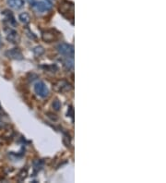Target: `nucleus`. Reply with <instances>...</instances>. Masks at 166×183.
Masks as SVG:
<instances>
[{
	"instance_id": "1",
	"label": "nucleus",
	"mask_w": 166,
	"mask_h": 183,
	"mask_svg": "<svg viewBox=\"0 0 166 183\" xmlns=\"http://www.w3.org/2000/svg\"><path fill=\"white\" fill-rule=\"evenodd\" d=\"M57 51L58 53L66 58H73L74 57V47L73 46L67 44V43H60L57 46Z\"/></svg>"
},
{
	"instance_id": "2",
	"label": "nucleus",
	"mask_w": 166,
	"mask_h": 183,
	"mask_svg": "<svg viewBox=\"0 0 166 183\" xmlns=\"http://www.w3.org/2000/svg\"><path fill=\"white\" fill-rule=\"evenodd\" d=\"M32 7H33V10L38 14H44V13H46L52 10V5L50 2L47 1V0H46V2L45 1L35 2Z\"/></svg>"
},
{
	"instance_id": "3",
	"label": "nucleus",
	"mask_w": 166,
	"mask_h": 183,
	"mask_svg": "<svg viewBox=\"0 0 166 183\" xmlns=\"http://www.w3.org/2000/svg\"><path fill=\"white\" fill-rule=\"evenodd\" d=\"M59 11L63 16L67 17L68 19H69V14L71 15V17H73V15H74V5H73V3L69 2V1H67V0H64V1L60 4Z\"/></svg>"
},
{
	"instance_id": "4",
	"label": "nucleus",
	"mask_w": 166,
	"mask_h": 183,
	"mask_svg": "<svg viewBox=\"0 0 166 183\" xmlns=\"http://www.w3.org/2000/svg\"><path fill=\"white\" fill-rule=\"evenodd\" d=\"M2 16V21L3 23L5 24V27H10V28H15L17 25V22L15 21V18L12 14L11 11L6 10L1 13Z\"/></svg>"
},
{
	"instance_id": "5",
	"label": "nucleus",
	"mask_w": 166,
	"mask_h": 183,
	"mask_svg": "<svg viewBox=\"0 0 166 183\" xmlns=\"http://www.w3.org/2000/svg\"><path fill=\"white\" fill-rule=\"evenodd\" d=\"M34 92L41 98H45L49 95V89L47 88L46 84L41 81L34 84Z\"/></svg>"
},
{
	"instance_id": "6",
	"label": "nucleus",
	"mask_w": 166,
	"mask_h": 183,
	"mask_svg": "<svg viewBox=\"0 0 166 183\" xmlns=\"http://www.w3.org/2000/svg\"><path fill=\"white\" fill-rule=\"evenodd\" d=\"M5 33H6V38L9 42L13 43V44L19 43L21 38H20V35H19L18 32L14 28L5 27Z\"/></svg>"
},
{
	"instance_id": "7",
	"label": "nucleus",
	"mask_w": 166,
	"mask_h": 183,
	"mask_svg": "<svg viewBox=\"0 0 166 183\" xmlns=\"http://www.w3.org/2000/svg\"><path fill=\"white\" fill-rule=\"evenodd\" d=\"M54 87H55L56 91L60 92V93H67V92H69L72 89V85L65 80H61V81L56 82L55 83Z\"/></svg>"
},
{
	"instance_id": "8",
	"label": "nucleus",
	"mask_w": 166,
	"mask_h": 183,
	"mask_svg": "<svg viewBox=\"0 0 166 183\" xmlns=\"http://www.w3.org/2000/svg\"><path fill=\"white\" fill-rule=\"evenodd\" d=\"M6 56L9 58H11V59H16V60L23 59V55L19 48H12V49L8 50L6 52Z\"/></svg>"
},
{
	"instance_id": "9",
	"label": "nucleus",
	"mask_w": 166,
	"mask_h": 183,
	"mask_svg": "<svg viewBox=\"0 0 166 183\" xmlns=\"http://www.w3.org/2000/svg\"><path fill=\"white\" fill-rule=\"evenodd\" d=\"M8 5L13 10H21L24 6V0H7Z\"/></svg>"
},
{
	"instance_id": "10",
	"label": "nucleus",
	"mask_w": 166,
	"mask_h": 183,
	"mask_svg": "<svg viewBox=\"0 0 166 183\" xmlns=\"http://www.w3.org/2000/svg\"><path fill=\"white\" fill-rule=\"evenodd\" d=\"M42 37H43V40L47 42V43H51L53 41L56 40V34L53 31H46V32H44L43 34H42Z\"/></svg>"
},
{
	"instance_id": "11",
	"label": "nucleus",
	"mask_w": 166,
	"mask_h": 183,
	"mask_svg": "<svg viewBox=\"0 0 166 183\" xmlns=\"http://www.w3.org/2000/svg\"><path fill=\"white\" fill-rule=\"evenodd\" d=\"M19 19H20V21H21V22H22L24 25L29 24L30 22H31V17H30V15H29L27 12H23V13L20 14Z\"/></svg>"
},
{
	"instance_id": "12",
	"label": "nucleus",
	"mask_w": 166,
	"mask_h": 183,
	"mask_svg": "<svg viewBox=\"0 0 166 183\" xmlns=\"http://www.w3.org/2000/svg\"><path fill=\"white\" fill-rule=\"evenodd\" d=\"M63 66H64L68 70H73V68H74V61H73V58H67V59L63 61Z\"/></svg>"
},
{
	"instance_id": "13",
	"label": "nucleus",
	"mask_w": 166,
	"mask_h": 183,
	"mask_svg": "<svg viewBox=\"0 0 166 183\" xmlns=\"http://www.w3.org/2000/svg\"><path fill=\"white\" fill-rule=\"evenodd\" d=\"M33 54H34L36 57H41L42 55H44V54L45 50H44V48L43 46H35V47L33 48Z\"/></svg>"
},
{
	"instance_id": "14",
	"label": "nucleus",
	"mask_w": 166,
	"mask_h": 183,
	"mask_svg": "<svg viewBox=\"0 0 166 183\" xmlns=\"http://www.w3.org/2000/svg\"><path fill=\"white\" fill-rule=\"evenodd\" d=\"M52 106H53V108H54L56 111H58V110L61 108V103H60V101H59L58 99L54 100V102H53V104H52Z\"/></svg>"
},
{
	"instance_id": "15",
	"label": "nucleus",
	"mask_w": 166,
	"mask_h": 183,
	"mask_svg": "<svg viewBox=\"0 0 166 183\" xmlns=\"http://www.w3.org/2000/svg\"><path fill=\"white\" fill-rule=\"evenodd\" d=\"M26 176H27V169L24 171V169L22 170V173H21L20 174V176H19V180L20 181H22L25 177H26Z\"/></svg>"
},
{
	"instance_id": "16",
	"label": "nucleus",
	"mask_w": 166,
	"mask_h": 183,
	"mask_svg": "<svg viewBox=\"0 0 166 183\" xmlns=\"http://www.w3.org/2000/svg\"><path fill=\"white\" fill-rule=\"evenodd\" d=\"M26 33H27V35H28L30 38H32V39H36V36L34 35V34H33V32H31L30 30H26Z\"/></svg>"
},
{
	"instance_id": "17",
	"label": "nucleus",
	"mask_w": 166,
	"mask_h": 183,
	"mask_svg": "<svg viewBox=\"0 0 166 183\" xmlns=\"http://www.w3.org/2000/svg\"><path fill=\"white\" fill-rule=\"evenodd\" d=\"M73 113H74V111H73V107H72V106H70V107L68 108V117H73Z\"/></svg>"
},
{
	"instance_id": "18",
	"label": "nucleus",
	"mask_w": 166,
	"mask_h": 183,
	"mask_svg": "<svg viewBox=\"0 0 166 183\" xmlns=\"http://www.w3.org/2000/svg\"><path fill=\"white\" fill-rule=\"evenodd\" d=\"M26 2H28L31 6H33L35 3V0H26Z\"/></svg>"
},
{
	"instance_id": "19",
	"label": "nucleus",
	"mask_w": 166,
	"mask_h": 183,
	"mask_svg": "<svg viewBox=\"0 0 166 183\" xmlns=\"http://www.w3.org/2000/svg\"><path fill=\"white\" fill-rule=\"evenodd\" d=\"M48 2H53V1H55V0H47Z\"/></svg>"
},
{
	"instance_id": "20",
	"label": "nucleus",
	"mask_w": 166,
	"mask_h": 183,
	"mask_svg": "<svg viewBox=\"0 0 166 183\" xmlns=\"http://www.w3.org/2000/svg\"><path fill=\"white\" fill-rule=\"evenodd\" d=\"M0 111H1V105H0Z\"/></svg>"
},
{
	"instance_id": "21",
	"label": "nucleus",
	"mask_w": 166,
	"mask_h": 183,
	"mask_svg": "<svg viewBox=\"0 0 166 183\" xmlns=\"http://www.w3.org/2000/svg\"><path fill=\"white\" fill-rule=\"evenodd\" d=\"M0 46H1V42H0Z\"/></svg>"
}]
</instances>
